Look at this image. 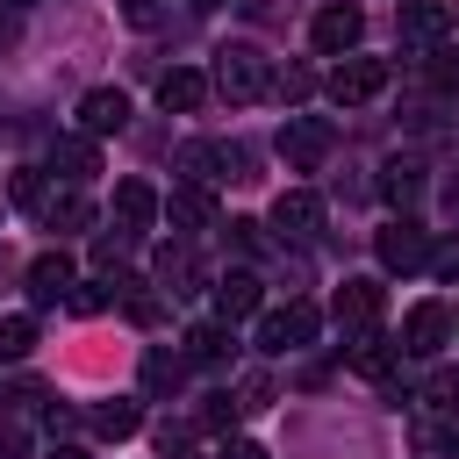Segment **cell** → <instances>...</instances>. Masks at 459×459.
I'll list each match as a JSON object with an SVG mask.
<instances>
[{"instance_id":"836d02e7","label":"cell","mask_w":459,"mask_h":459,"mask_svg":"<svg viewBox=\"0 0 459 459\" xmlns=\"http://www.w3.org/2000/svg\"><path fill=\"white\" fill-rule=\"evenodd\" d=\"M0 459H29V437L22 430H0Z\"/></svg>"},{"instance_id":"74e56055","label":"cell","mask_w":459,"mask_h":459,"mask_svg":"<svg viewBox=\"0 0 459 459\" xmlns=\"http://www.w3.org/2000/svg\"><path fill=\"white\" fill-rule=\"evenodd\" d=\"M194 7H222V0H194Z\"/></svg>"},{"instance_id":"2e32d148","label":"cell","mask_w":459,"mask_h":459,"mask_svg":"<svg viewBox=\"0 0 459 459\" xmlns=\"http://www.w3.org/2000/svg\"><path fill=\"white\" fill-rule=\"evenodd\" d=\"M158 100H165V108H179V115H194V108L208 100V79H201L194 65H172V72L158 79Z\"/></svg>"},{"instance_id":"d6a6232c","label":"cell","mask_w":459,"mask_h":459,"mask_svg":"<svg viewBox=\"0 0 459 459\" xmlns=\"http://www.w3.org/2000/svg\"><path fill=\"white\" fill-rule=\"evenodd\" d=\"M222 237H230V244H237V251H258V244H265V237H258V222H244V215H237V222H230V230H222Z\"/></svg>"},{"instance_id":"ffe728a7","label":"cell","mask_w":459,"mask_h":459,"mask_svg":"<svg viewBox=\"0 0 459 459\" xmlns=\"http://www.w3.org/2000/svg\"><path fill=\"white\" fill-rule=\"evenodd\" d=\"M380 194H387V208H416V201H423V165H402V158H394V165L380 172Z\"/></svg>"},{"instance_id":"d4e9b609","label":"cell","mask_w":459,"mask_h":459,"mask_svg":"<svg viewBox=\"0 0 459 459\" xmlns=\"http://www.w3.org/2000/svg\"><path fill=\"white\" fill-rule=\"evenodd\" d=\"M115 294H122V280H86V287H79V280H72V294H65V301H72V308H79V316H100V308H108V301H115Z\"/></svg>"},{"instance_id":"1f68e13d","label":"cell","mask_w":459,"mask_h":459,"mask_svg":"<svg viewBox=\"0 0 459 459\" xmlns=\"http://www.w3.org/2000/svg\"><path fill=\"white\" fill-rule=\"evenodd\" d=\"M14 201H22V208H43L50 194H43V179H36V172H14Z\"/></svg>"},{"instance_id":"7a4b0ae2","label":"cell","mask_w":459,"mask_h":459,"mask_svg":"<svg viewBox=\"0 0 459 459\" xmlns=\"http://www.w3.org/2000/svg\"><path fill=\"white\" fill-rule=\"evenodd\" d=\"M330 122L323 115H287L280 122V158H287V172H316L323 158H330Z\"/></svg>"},{"instance_id":"8d00e7d4","label":"cell","mask_w":459,"mask_h":459,"mask_svg":"<svg viewBox=\"0 0 459 459\" xmlns=\"http://www.w3.org/2000/svg\"><path fill=\"white\" fill-rule=\"evenodd\" d=\"M50 459H86V452H79V445H57V452H50Z\"/></svg>"},{"instance_id":"f1b7e54d","label":"cell","mask_w":459,"mask_h":459,"mask_svg":"<svg viewBox=\"0 0 459 459\" xmlns=\"http://www.w3.org/2000/svg\"><path fill=\"white\" fill-rule=\"evenodd\" d=\"M230 416H237V402H230V394H208L194 423H201V430H230Z\"/></svg>"},{"instance_id":"44dd1931","label":"cell","mask_w":459,"mask_h":459,"mask_svg":"<svg viewBox=\"0 0 459 459\" xmlns=\"http://www.w3.org/2000/svg\"><path fill=\"white\" fill-rule=\"evenodd\" d=\"M179 387H186V359L143 351V394H179Z\"/></svg>"},{"instance_id":"5bb4252c","label":"cell","mask_w":459,"mask_h":459,"mask_svg":"<svg viewBox=\"0 0 459 459\" xmlns=\"http://www.w3.org/2000/svg\"><path fill=\"white\" fill-rule=\"evenodd\" d=\"M50 165H57L72 186H86V179L100 172V151H93V136H57V143H50Z\"/></svg>"},{"instance_id":"4dcf8cb0","label":"cell","mask_w":459,"mask_h":459,"mask_svg":"<svg viewBox=\"0 0 459 459\" xmlns=\"http://www.w3.org/2000/svg\"><path fill=\"white\" fill-rule=\"evenodd\" d=\"M308 86H316V79H308V72H301V65H294V72H287V79H273V93H280V100H308Z\"/></svg>"},{"instance_id":"9c48e42d","label":"cell","mask_w":459,"mask_h":459,"mask_svg":"<svg viewBox=\"0 0 459 459\" xmlns=\"http://www.w3.org/2000/svg\"><path fill=\"white\" fill-rule=\"evenodd\" d=\"M151 222H158V194H151L143 179H122V186H115V230H122V237L136 244V237H143Z\"/></svg>"},{"instance_id":"4fadbf2b","label":"cell","mask_w":459,"mask_h":459,"mask_svg":"<svg viewBox=\"0 0 459 459\" xmlns=\"http://www.w3.org/2000/svg\"><path fill=\"white\" fill-rule=\"evenodd\" d=\"M258 301H265L258 273H222V280H215V316H222V323H244V316H258Z\"/></svg>"},{"instance_id":"3957f363","label":"cell","mask_w":459,"mask_h":459,"mask_svg":"<svg viewBox=\"0 0 459 459\" xmlns=\"http://www.w3.org/2000/svg\"><path fill=\"white\" fill-rule=\"evenodd\" d=\"M316 330H323V316H316L308 301H287V308H273V316L258 323V351H265V359L301 351V344H316Z\"/></svg>"},{"instance_id":"277c9868","label":"cell","mask_w":459,"mask_h":459,"mask_svg":"<svg viewBox=\"0 0 459 459\" xmlns=\"http://www.w3.org/2000/svg\"><path fill=\"white\" fill-rule=\"evenodd\" d=\"M380 86H387V57H337V72H330V100L337 108H366Z\"/></svg>"},{"instance_id":"e575fe53","label":"cell","mask_w":459,"mask_h":459,"mask_svg":"<svg viewBox=\"0 0 459 459\" xmlns=\"http://www.w3.org/2000/svg\"><path fill=\"white\" fill-rule=\"evenodd\" d=\"M430 72H437V79H459V57H452V50H437V65H430Z\"/></svg>"},{"instance_id":"9a60e30c","label":"cell","mask_w":459,"mask_h":459,"mask_svg":"<svg viewBox=\"0 0 459 459\" xmlns=\"http://www.w3.org/2000/svg\"><path fill=\"white\" fill-rule=\"evenodd\" d=\"M452 29V7L445 0H402V36L409 43H437Z\"/></svg>"},{"instance_id":"603a6c76","label":"cell","mask_w":459,"mask_h":459,"mask_svg":"<svg viewBox=\"0 0 459 459\" xmlns=\"http://www.w3.org/2000/svg\"><path fill=\"white\" fill-rule=\"evenodd\" d=\"M136 423H143L136 402H100V409H93V430H100V437H136Z\"/></svg>"},{"instance_id":"e0dca14e","label":"cell","mask_w":459,"mask_h":459,"mask_svg":"<svg viewBox=\"0 0 459 459\" xmlns=\"http://www.w3.org/2000/svg\"><path fill=\"white\" fill-rule=\"evenodd\" d=\"M222 165H237V151H222V143H179V172H186L194 186L222 179Z\"/></svg>"},{"instance_id":"8992f818","label":"cell","mask_w":459,"mask_h":459,"mask_svg":"<svg viewBox=\"0 0 459 459\" xmlns=\"http://www.w3.org/2000/svg\"><path fill=\"white\" fill-rule=\"evenodd\" d=\"M445 337H452V308H445V301H416L409 323H402V351H409V359H437Z\"/></svg>"},{"instance_id":"5b68a950","label":"cell","mask_w":459,"mask_h":459,"mask_svg":"<svg viewBox=\"0 0 459 459\" xmlns=\"http://www.w3.org/2000/svg\"><path fill=\"white\" fill-rule=\"evenodd\" d=\"M373 251H380V265H387V273H416V265L430 258V230L402 215V222H387V230L373 237Z\"/></svg>"},{"instance_id":"6da1fadb","label":"cell","mask_w":459,"mask_h":459,"mask_svg":"<svg viewBox=\"0 0 459 459\" xmlns=\"http://www.w3.org/2000/svg\"><path fill=\"white\" fill-rule=\"evenodd\" d=\"M215 93L222 100H258V93H273V65L251 43H230V50H215Z\"/></svg>"},{"instance_id":"ac0fdd59","label":"cell","mask_w":459,"mask_h":459,"mask_svg":"<svg viewBox=\"0 0 459 459\" xmlns=\"http://www.w3.org/2000/svg\"><path fill=\"white\" fill-rule=\"evenodd\" d=\"M237 344H230V323H194L186 330V366H222Z\"/></svg>"},{"instance_id":"cb8c5ba5","label":"cell","mask_w":459,"mask_h":459,"mask_svg":"<svg viewBox=\"0 0 459 459\" xmlns=\"http://www.w3.org/2000/svg\"><path fill=\"white\" fill-rule=\"evenodd\" d=\"M387 359H394V351H387L380 330H351V366H359V373H387Z\"/></svg>"},{"instance_id":"83f0119b","label":"cell","mask_w":459,"mask_h":459,"mask_svg":"<svg viewBox=\"0 0 459 459\" xmlns=\"http://www.w3.org/2000/svg\"><path fill=\"white\" fill-rule=\"evenodd\" d=\"M430 409H445V416H459V366H445V373H430Z\"/></svg>"},{"instance_id":"4316f807","label":"cell","mask_w":459,"mask_h":459,"mask_svg":"<svg viewBox=\"0 0 459 459\" xmlns=\"http://www.w3.org/2000/svg\"><path fill=\"white\" fill-rule=\"evenodd\" d=\"M158 280H165L172 294H194V280H201V273H194V258H186V251H165V258H158Z\"/></svg>"},{"instance_id":"52a82bcc","label":"cell","mask_w":459,"mask_h":459,"mask_svg":"<svg viewBox=\"0 0 459 459\" xmlns=\"http://www.w3.org/2000/svg\"><path fill=\"white\" fill-rule=\"evenodd\" d=\"M359 36H366V14H359V7H344V0H337V7H323V14H316V29H308L316 57H344Z\"/></svg>"},{"instance_id":"d590c367","label":"cell","mask_w":459,"mask_h":459,"mask_svg":"<svg viewBox=\"0 0 459 459\" xmlns=\"http://www.w3.org/2000/svg\"><path fill=\"white\" fill-rule=\"evenodd\" d=\"M230 459H273L265 445H230Z\"/></svg>"},{"instance_id":"ab89813d","label":"cell","mask_w":459,"mask_h":459,"mask_svg":"<svg viewBox=\"0 0 459 459\" xmlns=\"http://www.w3.org/2000/svg\"><path fill=\"white\" fill-rule=\"evenodd\" d=\"M452 330H459V316H452Z\"/></svg>"},{"instance_id":"7402d4cb","label":"cell","mask_w":459,"mask_h":459,"mask_svg":"<svg viewBox=\"0 0 459 459\" xmlns=\"http://www.w3.org/2000/svg\"><path fill=\"white\" fill-rule=\"evenodd\" d=\"M43 222L50 230H86L93 222V201L86 194H57V201H43Z\"/></svg>"},{"instance_id":"8fae6325","label":"cell","mask_w":459,"mask_h":459,"mask_svg":"<svg viewBox=\"0 0 459 459\" xmlns=\"http://www.w3.org/2000/svg\"><path fill=\"white\" fill-rule=\"evenodd\" d=\"M380 308H387L380 280H344V287H337V323H344V330H373Z\"/></svg>"},{"instance_id":"30bf717a","label":"cell","mask_w":459,"mask_h":459,"mask_svg":"<svg viewBox=\"0 0 459 459\" xmlns=\"http://www.w3.org/2000/svg\"><path fill=\"white\" fill-rule=\"evenodd\" d=\"M72 273H79V265H72L65 251H43V258H29V301H36V308L65 301V294H72Z\"/></svg>"},{"instance_id":"7c38bea8","label":"cell","mask_w":459,"mask_h":459,"mask_svg":"<svg viewBox=\"0 0 459 459\" xmlns=\"http://www.w3.org/2000/svg\"><path fill=\"white\" fill-rule=\"evenodd\" d=\"M273 230H287V237H316V230H323V201H316L308 186H287V194L273 201Z\"/></svg>"},{"instance_id":"f546056e","label":"cell","mask_w":459,"mask_h":459,"mask_svg":"<svg viewBox=\"0 0 459 459\" xmlns=\"http://www.w3.org/2000/svg\"><path fill=\"white\" fill-rule=\"evenodd\" d=\"M423 265H430L437 280H459V237H452V244H437V251H430Z\"/></svg>"},{"instance_id":"f35d334b","label":"cell","mask_w":459,"mask_h":459,"mask_svg":"<svg viewBox=\"0 0 459 459\" xmlns=\"http://www.w3.org/2000/svg\"><path fill=\"white\" fill-rule=\"evenodd\" d=\"M14 7H29V0H14Z\"/></svg>"},{"instance_id":"d6986e66","label":"cell","mask_w":459,"mask_h":459,"mask_svg":"<svg viewBox=\"0 0 459 459\" xmlns=\"http://www.w3.org/2000/svg\"><path fill=\"white\" fill-rule=\"evenodd\" d=\"M165 215H172V230H208L215 222V201H208V186H179L165 201Z\"/></svg>"},{"instance_id":"ba28073f","label":"cell","mask_w":459,"mask_h":459,"mask_svg":"<svg viewBox=\"0 0 459 459\" xmlns=\"http://www.w3.org/2000/svg\"><path fill=\"white\" fill-rule=\"evenodd\" d=\"M129 122V93L122 86H93V93H79V129L86 136H115Z\"/></svg>"},{"instance_id":"484cf974","label":"cell","mask_w":459,"mask_h":459,"mask_svg":"<svg viewBox=\"0 0 459 459\" xmlns=\"http://www.w3.org/2000/svg\"><path fill=\"white\" fill-rule=\"evenodd\" d=\"M36 344V316H0V359H22Z\"/></svg>"}]
</instances>
